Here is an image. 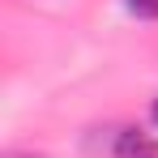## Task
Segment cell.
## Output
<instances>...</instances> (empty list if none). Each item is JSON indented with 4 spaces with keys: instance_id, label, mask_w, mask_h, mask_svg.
<instances>
[{
    "instance_id": "cell-1",
    "label": "cell",
    "mask_w": 158,
    "mask_h": 158,
    "mask_svg": "<svg viewBox=\"0 0 158 158\" xmlns=\"http://www.w3.org/2000/svg\"><path fill=\"white\" fill-rule=\"evenodd\" d=\"M111 154L115 158H158V141L150 132H141V128H124L115 137V150Z\"/></svg>"
},
{
    "instance_id": "cell-2",
    "label": "cell",
    "mask_w": 158,
    "mask_h": 158,
    "mask_svg": "<svg viewBox=\"0 0 158 158\" xmlns=\"http://www.w3.org/2000/svg\"><path fill=\"white\" fill-rule=\"evenodd\" d=\"M124 9L141 22H158V0H124Z\"/></svg>"
},
{
    "instance_id": "cell-3",
    "label": "cell",
    "mask_w": 158,
    "mask_h": 158,
    "mask_svg": "<svg viewBox=\"0 0 158 158\" xmlns=\"http://www.w3.org/2000/svg\"><path fill=\"white\" fill-rule=\"evenodd\" d=\"M150 115H154V124H158V103H154V111H150Z\"/></svg>"
}]
</instances>
